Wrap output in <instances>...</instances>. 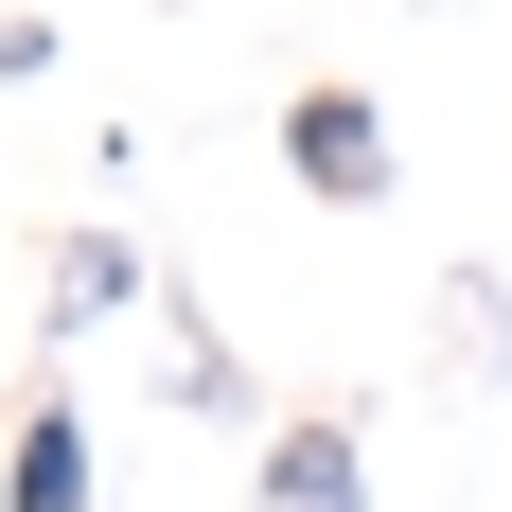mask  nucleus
Masks as SVG:
<instances>
[{"label":"nucleus","instance_id":"obj_7","mask_svg":"<svg viewBox=\"0 0 512 512\" xmlns=\"http://www.w3.org/2000/svg\"><path fill=\"white\" fill-rule=\"evenodd\" d=\"M442 318H460V354H477V371H512V301H495V283H442Z\"/></svg>","mask_w":512,"mask_h":512},{"label":"nucleus","instance_id":"obj_6","mask_svg":"<svg viewBox=\"0 0 512 512\" xmlns=\"http://www.w3.org/2000/svg\"><path fill=\"white\" fill-rule=\"evenodd\" d=\"M53 71H71V18H36V0H18V18H0V89H53Z\"/></svg>","mask_w":512,"mask_h":512},{"label":"nucleus","instance_id":"obj_3","mask_svg":"<svg viewBox=\"0 0 512 512\" xmlns=\"http://www.w3.org/2000/svg\"><path fill=\"white\" fill-rule=\"evenodd\" d=\"M248 512H371V424L354 407H283L248 442Z\"/></svg>","mask_w":512,"mask_h":512},{"label":"nucleus","instance_id":"obj_2","mask_svg":"<svg viewBox=\"0 0 512 512\" xmlns=\"http://www.w3.org/2000/svg\"><path fill=\"white\" fill-rule=\"evenodd\" d=\"M124 318H159V248H124V230H53L36 336H53V354H89V336H124Z\"/></svg>","mask_w":512,"mask_h":512},{"label":"nucleus","instance_id":"obj_1","mask_svg":"<svg viewBox=\"0 0 512 512\" xmlns=\"http://www.w3.org/2000/svg\"><path fill=\"white\" fill-rule=\"evenodd\" d=\"M283 177H301L318 212H389V195H407V142H389V89H354V71H318V89L283 106Z\"/></svg>","mask_w":512,"mask_h":512},{"label":"nucleus","instance_id":"obj_5","mask_svg":"<svg viewBox=\"0 0 512 512\" xmlns=\"http://www.w3.org/2000/svg\"><path fill=\"white\" fill-rule=\"evenodd\" d=\"M159 336H177V407H195V424H248V442H265V389L230 371V336H212L195 301H159Z\"/></svg>","mask_w":512,"mask_h":512},{"label":"nucleus","instance_id":"obj_4","mask_svg":"<svg viewBox=\"0 0 512 512\" xmlns=\"http://www.w3.org/2000/svg\"><path fill=\"white\" fill-rule=\"evenodd\" d=\"M0 512H106V442L71 389H36L18 407V442H0Z\"/></svg>","mask_w":512,"mask_h":512}]
</instances>
